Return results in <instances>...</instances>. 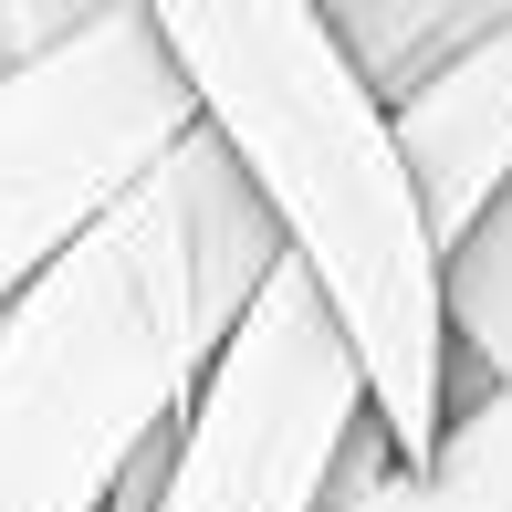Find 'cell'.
Wrapping results in <instances>:
<instances>
[{"instance_id":"obj_1","label":"cell","mask_w":512,"mask_h":512,"mask_svg":"<svg viewBox=\"0 0 512 512\" xmlns=\"http://www.w3.org/2000/svg\"><path fill=\"white\" fill-rule=\"evenodd\" d=\"M283 230L189 126L0 304V512H105L178 429Z\"/></svg>"},{"instance_id":"obj_2","label":"cell","mask_w":512,"mask_h":512,"mask_svg":"<svg viewBox=\"0 0 512 512\" xmlns=\"http://www.w3.org/2000/svg\"><path fill=\"white\" fill-rule=\"evenodd\" d=\"M189 84L199 126L314 272L366 377V418L398 460H429L460 418V356L439 304V241L418 220L377 84L345 63L314 0H136Z\"/></svg>"},{"instance_id":"obj_3","label":"cell","mask_w":512,"mask_h":512,"mask_svg":"<svg viewBox=\"0 0 512 512\" xmlns=\"http://www.w3.org/2000/svg\"><path fill=\"white\" fill-rule=\"evenodd\" d=\"M366 418V377L314 272L272 262L241 324L220 335L209 377L189 387L178 429L157 439L136 512H324L345 439Z\"/></svg>"},{"instance_id":"obj_4","label":"cell","mask_w":512,"mask_h":512,"mask_svg":"<svg viewBox=\"0 0 512 512\" xmlns=\"http://www.w3.org/2000/svg\"><path fill=\"white\" fill-rule=\"evenodd\" d=\"M189 126L199 105L136 0H105L42 63L0 74V304Z\"/></svg>"},{"instance_id":"obj_5","label":"cell","mask_w":512,"mask_h":512,"mask_svg":"<svg viewBox=\"0 0 512 512\" xmlns=\"http://www.w3.org/2000/svg\"><path fill=\"white\" fill-rule=\"evenodd\" d=\"M387 136H398V168L418 189L429 241L450 251L512 189V11L492 32H471L450 63H429L408 95H387Z\"/></svg>"},{"instance_id":"obj_6","label":"cell","mask_w":512,"mask_h":512,"mask_svg":"<svg viewBox=\"0 0 512 512\" xmlns=\"http://www.w3.org/2000/svg\"><path fill=\"white\" fill-rule=\"evenodd\" d=\"M324 512H512V377H492L471 408L439 429L429 460H398L377 418H356Z\"/></svg>"},{"instance_id":"obj_7","label":"cell","mask_w":512,"mask_h":512,"mask_svg":"<svg viewBox=\"0 0 512 512\" xmlns=\"http://www.w3.org/2000/svg\"><path fill=\"white\" fill-rule=\"evenodd\" d=\"M439 304H450V356L471 366V398L512 377V189L439 251Z\"/></svg>"}]
</instances>
